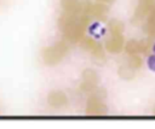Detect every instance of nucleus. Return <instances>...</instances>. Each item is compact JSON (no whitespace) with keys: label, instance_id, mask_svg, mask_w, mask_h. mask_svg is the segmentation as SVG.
<instances>
[{"label":"nucleus","instance_id":"obj_1","mask_svg":"<svg viewBox=\"0 0 155 129\" xmlns=\"http://www.w3.org/2000/svg\"><path fill=\"white\" fill-rule=\"evenodd\" d=\"M90 19L87 14L78 17V13L64 12L59 19V29L64 37L70 42H78L84 37Z\"/></svg>","mask_w":155,"mask_h":129},{"label":"nucleus","instance_id":"obj_2","mask_svg":"<svg viewBox=\"0 0 155 129\" xmlns=\"http://www.w3.org/2000/svg\"><path fill=\"white\" fill-rule=\"evenodd\" d=\"M69 52V45L65 41H58L52 46L42 48L41 57L46 65H57Z\"/></svg>","mask_w":155,"mask_h":129},{"label":"nucleus","instance_id":"obj_3","mask_svg":"<svg viewBox=\"0 0 155 129\" xmlns=\"http://www.w3.org/2000/svg\"><path fill=\"white\" fill-rule=\"evenodd\" d=\"M107 111H108L107 110V106L102 101L101 95L93 93L92 96H90L88 100H87L86 112L88 115H92V116H101V115H105Z\"/></svg>","mask_w":155,"mask_h":129},{"label":"nucleus","instance_id":"obj_4","mask_svg":"<svg viewBox=\"0 0 155 129\" xmlns=\"http://www.w3.org/2000/svg\"><path fill=\"white\" fill-rule=\"evenodd\" d=\"M80 43H81V47L86 51H88L94 58L97 59H104V51H103V47L101 43H98L97 41H94L93 39L91 37H82L80 40Z\"/></svg>","mask_w":155,"mask_h":129},{"label":"nucleus","instance_id":"obj_5","mask_svg":"<svg viewBox=\"0 0 155 129\" xmlns=\"http://www.w3.org/2000/svg\"><path fill=\"white\" fill-rule=\"evenodd\" d=\"M97 83H98L97 74L91 69H86L82 72V82L80 84V89L84 92H93L94 88L97 87Z\"/></svg>","mask_w":155,"mask_h":129},{"label":"nucleus","instance_id":"obj_6","mask_svg":"<svg viewBox=\"0 0 155 129\" xmlns=\"http://www.w3.org/2000/svg\"><path fill=\"white\" fill-rule=\"evenodd\" d=\"M150 48V42L148 40H130L125 45V51L127 54H139V53H147Z\"/></svg>","mask_w":155,"mask_h":129},{"label":"nucleus","instance_id":"obj_7","mask_svg":"<svg viewBox=\"0 0 155 129\" xmlns=\"http://www.w3.org/2000/svg\"><path fill=\"white\" fill-rule=\"evenodd\" d=\"M104 46L110 53H120L124 48V37L122 34H109Z\"/></svg>","mask_w":155,"mask_h":129},{"label":"nucleus","instance_id":"obj_8","mask_svg":"<svg viewBox=\"0 0 155 129\" xmlns=\"http://www.w3.org/2000/svg\"><path fill=\"white\" fill-rule=\"evenodd\" d=\"M47 102L51 107L53 109H61L63 106L67 105L68 102V98L67 95L61 92V90H54V92H51L47 96Z\"/></svg>","mask_w":155,"mask_h":129},{"label":"nucleus","instance_id":"obj_9","mask_svg":"<svg viewBox=\"0 0 155 129\" xmlns=\"http://www.w3.org/2000/svg\"><path fill=\"white\" fill-rule=\"evenodd\" d=\"M107 13H108V8L104 7V5H97V6L91 7V10L88 11L87 14H88V16L91 14V16L97 17V18H99V19H104L105 16H107Z\"/></svg>","mask_w":155,"mask_h":129},{"label":"nucleus","instance_id":"obj_10","mask_svg":"<svg viewBox=\"0 0 155 129\" xmlns=\"http://www.w3.org/2000/svg\"><path fill=\"white\" fill-rule=\"evenodd\" d=\"M108 29H109L110 34H122V31H124V24L120 20H117V19H113V20L109 22Z\"/></svg>","mask_w":155,"mask_h":129},{"label":"nucleus","instance_id":"obj_11","mask_svg":"<svg viewBox=\"0 0 155 129\" xmlns=\"http://www.w3.org/2000/svg\"><path fill=\"white\" fill-rule=\"evenodd\" d=\"M144 30L149 36L155 37V12L149 17L147 24L144 25Z\"/></svg>","mask_w":155,"mask_h":129},{"label":"nucleus","instance_id":"obj_12","mask_svg":"<svg viewBox=\"0 0 155 129\" xmlns=\"http://www.w3.org/2000/svg\"><path fill=\"white\" fill-rule=\"evenodd\" d=\"M132 71H133V69H131L128 65H124V66H121V68L119 69L120 76L124 77V78H126V80H130V78H132V77L134 76V75L132 74Z\"/></svg>","mask_w":155,"mask_h":129},{"label":"nucleus","instance_id":"obj_13","mask_svg":"<svg viewBox=\"0 0 155 129\" xmlns=\"http://www.w3.org/2000/svg\"><path fill=\"white\" fill-rule=\"evenodd\" d=\"M147 64H148V68L155 72V54H151L148 57L147 59Z\"/></svg>","mask_w":155,"mask_h":129},{"label":"nucleus","instance_id":"obj_14","mask_svg":"<svg viewBox=\"0 0 155 129\" xmlns=\"http://www.w3.org/2000/svg\"><path fill=\"white\" fill-rule=\"evenodd\" d=\"M153 52L155 53V42H154V45H153Z\"/></svg>","mask_w":155,"mask_h":129}]
</instances>
